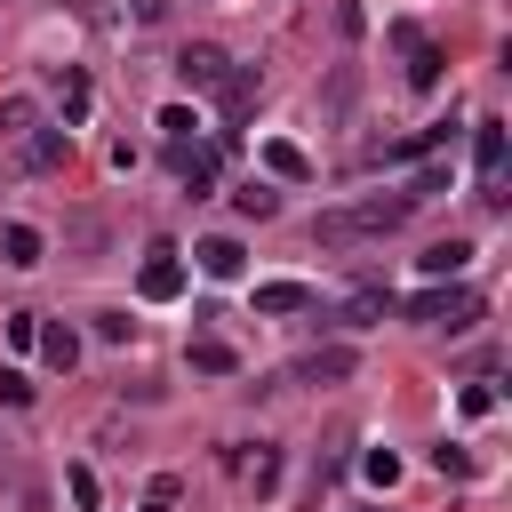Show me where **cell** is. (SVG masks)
<instances>
[{
	"label": "cell",
	"instance_id": "obj_1",
	"mask_svg": "<svg viewBox=\"0 0 512 512\" xmlns=\"http://www.w3.org/2000/svg\"><path fill=\"white\" fill-rule=\"evenodd\" d=\"M408 216H416L408 192H368V200H352V208H320V216H312V240H320V248H352V240L400 232Z\"/></svg>",
	"mask_w": 512,
	"mask_h": 512
},
{
	"label": "cell",
	"instance_id": "obj_2",
	"mask_svg": "<svg viewBox=\"0 0 512 512\" xmlns=\"http://www.w3.org/2000/svg\"><path fill=\"white\" fill-rule=\"evenodd\" d=\"M408 320H424V328H448V336H464V328L480 320V296H472L464 280H432V288H416V296H408Z\"/></svg>",
	"mask_w": 512,
	"mask_h": 512
},
{
	"label": "cell",
	"instance_id": "obj_3",
	"mask_svg": "<svg viewBox=\"0 0 512 512\" xmlns=\"http://www.w3.org/2000/svg\"><path fill=\"white\" fill-rule=\"evenodd\" d=\"M256 96H264V80H256V64H232V72L216 80V112H224V128H216V144H240V120L256 112Z\"/></svg>",
	"mask_w": 512,
	"mask_h": 512
},
{
	"label": "cell",
	"instance_id": "obj_4",
	"mask_svg": "<svg viewBox=\"0 0 512 512\" xmlns=\"http://www.w3.org/2000/svg\"><path fill=\"white\" fill-rule=\"evenodd\" d=\"M136 296H144V304H176V296H184V256H176L168 240L144 248V264H136Z\"/></svg>",
	"mask_w": 512,
	"mask_h": 512
},
{
	"label": "cell",
	"instance_id": "obj_5",
	"mask_svg": "<svg viewBox=\"0 0 512 512\" xmlns=\"http://www.w3.org/2000/svg\"><path fill=\"white\" fill-rule=\"evenodd\" d=\"M168 168H176V184H184L192 200L216 192V144H200V136H168Z\"/></svg>",
	"mask_w": 512,
	"mask_h": 512
},
{
	"label": "cell",
	"instance_id": "obj_6",
	"mask_svg": "<svg viewBox=\"0 0 512 512\" xmlns=\"http://www.w3.org/2000/svg\"><path fill=\"white\" fill-rule=\"evenodd\" d=\"M232 72V56L224 48H208V40H192V48H176V80L184 88H200V96H216V80Z\"/></svg>",
	"mask_w": 512,
	"mask_h": 512
},
{
	"label": "cell",
	"instance_id": "obj_7",
	"mask_svg": "<svg viewBox=\"0 0 512 512\" xmlns=\"http://www.w3.org/2000/svg\"><path fill=\"white\" fill-rule=\"evenodd\" d=\"M192 264H200L208 280H240V272H248V248H240L232 232H208V240L192 248Z\"/></svg>",
	"mask_w": 512,
	"mask_h": 512
},
{
	"label": "cell",
	"instance_id": "obj_8",
	"mask_svg": "<svg viewBox=\"0 0 512 512\" xmlns=\"http://www.w3.org/2000/svg\"><path fill=\"white\" fill-rule=\"evenodd\" d=\"M352 368H360V352H352V344H320V352H304V360H296V384H344Z\"/></svg>",
	"mask_w": 512,
	"mask_h": 512
},
{
	"label": "cell",
	"instance_id": "obj_9",
	"mask_svg": "<svg viewBox=\"0 0 512 512\" xmlns=\"http://www.w3.org/2000/svg\"><path fill=\"white\" fill-rule=\"evenodd\" d=\"M384 312H392V288H376V280H360V288H352V296L336 304V328H376Z\"/></svg>",
	"mask_w": 512,
	"mask_h": 512
},
{
	"label": "cell",
	"instance_id": "obj_10",
	"mask_svg": "<svg viewBox=\"0 0 512 512\" xmlns=\"http://www.w3.org/2000/svg\"><path fill=\"white\" fill-rule=\"evenodd\" d=\"M304 304H312L304 280H256V312H264V320H288V312H304Z\"/></svg>",
	"mask_w": 512,
	"mask_h": 512
},
{
	"label": "cell",
	"instance_id": "obj_11",
	"mask_svg": "<svg viewBox=\"0 0 512 512\" xmlns=\"http://www.w3.org/2000/svg\"><path fill=\"white\" fill-rule=\"evenodd\" d=\"M472 168L496 184L504 176V120H472Z\"/></svg>",
	"mask_w": 512,
	"mask_h": 512
},
{
	"label": "cell",
	"instance_id": "obj_12",
	"mask_svg": "<svg viewBox=\"0 0 512 512\" xmlns=\"http://www.w3.org/2000/svg\"><path fill=\"white\" fill-rule=\"evenodd\" d=\"M48 256V240L32 232V224H0V264H16V272H32Z\"/></svg>",
	"mask_w": 512,
	"mask_h": 512
},
{
	"label": "cell",
	"instance_id": "obj_13",
	"mask_svg": "<svg viewBox=\"0 0 512 512\" xmlns=\"http://www.w3.org/2000/svg\"><path fill=\"white\" fill-rule=\"evenodd\" d=\"M72 128H24V168H64Z\"/></svg>",
	"mask_w": 512,
	"mask_h": 512
},
{
	"label": "cell",
	"instance_id": "obj_14",
	"mask_svg": "<svg viewBox=\"0 0 512 512\" xmlns=\"http://www.w3.org/2000/svg\"><path fill=\"white\" fill-rule=\"evenodd\" d=\"M416 264H424V280H456V272L472 264V240H432Z\"/></svg>",
	"mask_w": 512,
	"mask_h": 512
},
{
	"label": "cell",
	"instance_id": "obj_15",
	"mask_svg": "<svg viewBox=\"0 0 512 512\" xmlns=\"http://www.w3.org/2000/svg\"><path fill=\"white\" fill-rule=\"evenodd\" d=\"M32 344H40V360H48V368H80V336H72L64 320H40V336H32Z\"/></svg>",
	"mask_w": 512,
	"mask_h": 512
},
{
	"label": "cell",
	"instance_id": "obj_16",
	"mask_svg": "<svg viewBox=\"0 0 512 512\" xmlns=\"http://www.w3.org/2000/svg\"><path fill=\"white\" fill-rule=\"evenodd\" d=\"M184 360H192V376H232V368H240V352H232L224 336H192Z\"/></svg>",
	"mask_w": 512,
	"mask_h": 512
},
{
	"label": "cell",
	"instance_id": "obj_17",
	"mask_svg": "<svg viewBox=\"0 0 512 512\" xmlns=\"http://www.w3.org/2000/svg\"><path fill=\"white\" fill-rule=\"evenodd\" d=\"M440 72H448V48L408 40V88H440Z\"/></svg>",
	"mask_w": 512,
	"mask_h": 512
},
{
	"label": "cell",
	"instance_id": "obj_18",
	"mask_svg": "<svg viewBox=\"0 0 512 512\" xmlns=\"http://www.w3.org/2000/svg\"><path fill=\"white\" fill-rule=\"evenodd\" d=\"M56 104H64V128H80V120H88V104H96L88 72H56Z\"/></svg>",
	"mask_w": 512,
	"mask_h": 512
},
{
	"label": "cell",
	"instance_id": "obj_19",
	"mask_svg": "<svg viewBox=\"0 0 512 512\" xmlns=\"http://www.w3.org/2000/svg\"><path fill=\"white\" fill-rule=\"evenodd\" d=\"M264 168H272V176H288V184H304V176H312L304 144H288V136H272V144H264Z\"/></svg>",
	"mask_w": 512,
	"mask_h": 512
},
{
	"label": "cell",
	"instance_id": "obj_20",
	"mask_svg": "<svg viewBox=\"0 0 512 512\" xmlns=\"http://www.w3.org/2000/svg\"><path fill=\"white\" fill-rule=\"evenodd\" d=\"M232 208H240V216H256V224H264V216H272V208H280V192H272V184H240V192H232Z\"/></svg>",
	"mask_w": 512,
	"mask_h": 512
},
{
	"label": "cell",
	"instance_id": "obj_21",
	"mask_svg": "<svg viewBox=\"0 0 512 512\" xmlns=\"http://www.w3.org/2000/svg\"><path fill=\"white\" fill-rule=\"evenodd\" d=\"M64 496H72L80 512H96V504H104V488H96V472H88V464H72V472H64Z\"/></svg>",
	"mask_w": 512,
	"mask_h": 512
},
{
	"label": "cell",
	"instance_id": "obj_22",
	"mask_svg": "<svg viewBox=\"0 0 512 512\" xmlns=\"http://www.w3.org/2000/svg\"><path fill=\"white\" fill-rule=\"evenodd\" d=\"M360 472H368L376 488H392V480H400V456H392V448H368V456H360Z\"/></svg>",
	"mask_w": 512,
	"mask_h": 512
},
{
	"label": "cell",
	"instance_id": "obj_23",
	"mask_svg": "<svg viewBox=\"0 0 512 512\" xmlns=\"http://www.w3.org/2000/svg\"><path fill=\"white\" fill-rule=\"evenodd\" d=\"M432 472H440V480H472V456H464V448H448V440H440V448H432Z\"/></svg>",
	"mask_w": 512,
	"mask_h": 512
},
{
	"label": "cell",
	"instance_id": "obj_24",
	"mask_svg": "<svg viewBox=\"0 0 512 512\" xmlns=\"http://www.w3.org/2000/svg\"><path fill=\"white\" fill-rule=\"evenodd\" d=\"M32 128V96H0V136H24Z\"/></svg>",
	"mask_w": 512,
	"mask_h": 512
},
{
	"label": "cell",
	"instance_id": "obj_25",
	"mask_svg": "<svg viewBox=\"0 0 512 512\" xmlns=\"http://www.w3.org/2000/svg\"><path fill=\"white\" fill-rule=\"evenodd\" d=\"M0 408H32V376L24 368H0Z\"/></svg>",
	"mask_w": 512,
	"mask_h": 512
},
{
	"label": "cell",
	"instance_id": "obj_26",
	"mask_svg": "<svg viewBox=\"0 0 512 512\" xmlns=\"http://www.w3.org/2000/svg\"><path fill=\"white\" fill-rule=\"evenodd\" d=\"M176 488H184L176 472H152V488H144V512H176Z\"/></svg>",
	"mask_w": 512,
	"mask_h": 512
},
{
	"label": "cell",
	"instance_id": "obj_27",
	"mask_svg": "<svg viewBox=\"0 0 512 512\" xmlns=\"http://www.w3.org/2000/svg\"><path fill=\"white\" fill-rule=\"evenodd\" d=\"M432 192H448V168H440V160H432V168H416V184H408V200H416V208H424V200H432Z\"/></svg>",
	"mask_w": 512,
	"mask_h": 512
},
{
	"label": "cell",
	"instance_id": "obj_28",
	"mask_svg": "<svg viewBox=\"0 0 512 512\" xmlns=\"http://www.w3.org/2000/svg\"><path fill=\"white\" fill-rule=\"evenodd\" d=\"M128 328H136L128 312H96V336H104V344H128Z\"/></svg>",
	"mask_w": 512,
	"mask_h": 512
},
{
	"label": "cell",
	"instance_id": "obj_29",
	"mask_svg": "<svg viewBox=\"0 0 512 512\" xmlns=\"http://www.w3.org/2000/svg\"><path fill=\"white\" fill-rule=\"evenodd\" d=\"M160 128H168V136H192L200 120H192V104H168V112H160Z\"/></svg>",
	"mask_w": 512,
	"mask_h": 512
},
{
	"label": "cell",
	"instance_id": "obj_30",
	"mask_svg": "<svg viewBox=\"0 0 512 512\" xmlns=\"http://www.w3.org/2000/svg\"><path fill=\"white\" fill-rule=\"evenodd\" d=\"M40 336V312H8V344H32Z\"/></svg>",
	"mask_w": 512,
	"mask_h": 512
},
{
	"label": "cell",
	"instance_id": "obj_31",
	"mask_svg": "<svg viewBox=\"0 0 512 512\" xmlns=\"http://www.w3.org/2000/svg\"><path fill=\"white\" fill-rule=\"evenodd\" d=\"M128 16L136 24H168V0H128Z\"/></svg>",
	"mask_w": 512,
	"mask_h": 512
}]
</instances>
